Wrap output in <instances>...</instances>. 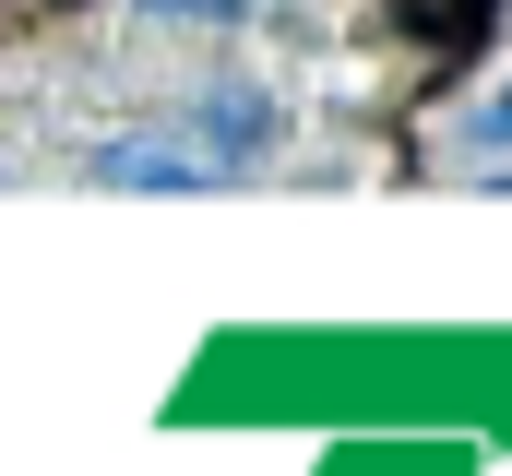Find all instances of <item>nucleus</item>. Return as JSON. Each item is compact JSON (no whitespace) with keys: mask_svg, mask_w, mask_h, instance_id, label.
<instances>
[{"mask_svg":"<svg viewBox=\"0 0 512 476\" xmlns=\"http://www.w3.org/2000/svg\"><path fill=\"white\" fill-rule=\"evenodd\" d=\"M84 179H96V191H227V167H215L203 143H167V131H120V143H96Z\"/></svg>","mask_w":512,"mask_h":476,"instance_id":"nucleus-1","label":"nucleus"},{"mask_svg":"<svg viewBox=\"0 0 512 476\" xmlns=\"http://www.w3.org/2000/svg\"><path fill=\"white\" fill-rule=\"evenodd\" d=\"M191 143H203V155L239 179L251 155H274V143H286V108H274L262 84H239V72H227V84H203V108H191Z\"/></svg>","mask_w":512,"mask_h":476,"instance_id":"nucleus-2","label":"nucleus"},{"mask_svg":"<svg viewBox=\"0 0 512 476\" xmlns=\"http://www.w3.org/2000/svg\"><path fill=\"white\" fill-rule=\"evenodd\" d=\"M453 143H477V155H489V143H512V96H489V108H465V131H453Z\"/></svg>","mask_w":512,"mask_h":476,"instance_id":"nucleus-3","label":"nucleus"},{"mask_svg":"<svg viewBox=\"0 0 512 476\" xmlns=\"http://www.w3.org/2000/svg\"><path fill=\"white\" fill-rule=\"evenodd\" d=\"M262 0H179V24H251Z\"/></svg>","mask_w":512,"mask_h":476,"instance_id":"nucleus-4","label":"nucleus"},{"mask_svg":"<svg viewBox=\"0 0 512 476\" xmlns=\"http://www.w3.org/2000/svg\"><path fill=\"white\" fill-rule=\"evenodd\" d=\"M143 12H179V0H143Z\"/></svg>","mask_w":512,"mask_h":476,"instance_id":"nucleus-5","label":"nucleus"}]
</instances>
